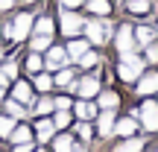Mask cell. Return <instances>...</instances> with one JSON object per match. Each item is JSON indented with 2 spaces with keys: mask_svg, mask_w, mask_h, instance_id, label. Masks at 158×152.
Returning a JSON list of instances; mask_svg holds the SVG:
<instances>
[{
  "mask_svg": "<svg viewBox=\"0 0 158 152\" xmlns=\"http://www.w3.org/2000/svg\"><path fill=\"white\" fill-rule=\"evenodd\" d=\"M141 120H143V126L147 129H158V102H152V100H147L141 105Z\"/></svg>",
  "mask_w": 158,
  "mask_h": 152,
  "instance_id": "6da1fadb",
  "label": "cell"
},
{
  "mask_svg": "<svg viewBox=\"0 0 158 152\" xmlns=\"http://www.w3.org/2000/svg\"><path fill=\"white\" fill-rule=\"evenodd\" d=\"M82 29L88 32V38L94 41V44H102V41L108 38V27H106L102 21H88V23H85Z\"/></svg>",
  "mask_w": 158,
  "mask_h": 152,
  "instance_id": "7a4b0ae2",
  "label": "cell"
},
{
  "mask_svg": "<svg viewBox=\"0 0 158 152\" xmlns=\"http://www.w3.org/2000/svg\"><path fill=\"white\" fill-rule=\"evenodd\" d=\"M82 27H85V21L79 15H73V12H64V15H62V32L64 35H76Z\"/></svg>",
  "mask_w": 158,
  "mask_h": 152,
  "instance_id": "3957f363",
  "label": "cell"
},
{
  "mask_svg": "<svg viewBox=\"0 0 158 152\" xmlns=\"http://www.w3.org/2000/svg\"><path fill=\"white\" fill-rule=\"evenodd\" d=\"M114 41H117V50H120V53L132 50V47H135V32H132V27H120Z\"/></svg>",
  "mask_w": 158,
  "mask_h": 152,
  "instance_id": "277c9868",
  "label": "cell"
},
{
  "mask_svg": "<svg viewBox=\"0 0 158 152\" xmlns=\"http://www.w3.org/2000/svg\"><path fill=\"white\" fill-rule=\"evenodd\" d=\"M29 27H32V15L15 18V23H12V38H27V35H29Z\"/></svg>",
  "mask_w": 158,
  "mask_h": 152,
  "instance_id": "5b68a950",
  "label": "cell"
},
{
  "mask_svg": "<svg viewBox=\"0 0 158 152\" xmlns=\"http://www.w3.org/2000/svg\"><path fill=\"white\" fill-rule=\"evenodd\" d=\"M73 88H76V91H79L82 97H94L97 91H100V82H97L94 76H88V79H82L79 85H73Z\"/></svg>",
  "mask_w": 158,
  "mask_h": 152,
  "instance_id": "8992f818",
  "label": "cell"
},
{
  "mask_svg": "<svg viewBox=\"0 0 158 152\" xmlns=\"http://www.w3.org/2000/svg\"><path fill=\"white\" fill-rule=\"evenodd\" d=\"M135 129H138V123H135L132 117L117 120V126H114V132H117V135H123V138H132V135H135Z\"/></svg>",
  "mask_w": 158,
  "mask_h": 152,
  "instance_id": "52a82bcc",
  "label": "cell"
},
{
  "mask_svg": "<svg viewBox=\"0 0 158 152\" xmlns=\"http://www.w3.org/2000/svg\"><path fill=\"white\" fill-rule=\"evenodd\" d=\"M152 91H158V73H149L138 82V94H152Z\"/></svg>",
  "mask_w": 158,
  "mask_h": 152,
  "instance_id": "ba28073f",
  "label": "cell"
},
{
  "mask_svg": "<svg viewBox=\"0 0 158 152\" xmlns=\"http://www.w3.org/2000/svg\"><path fill=\"white\" fill-rule=\"evenodd\" d=\"M64 59H68V50H59V47H50V53H47V64L50 68H62Z\"/></svg>",
  "mask_w": 158,
  "mask_h": 152,
  "instance_id": "9c48e42d",
  "label": "cell"
},
{
  "mask_svg": "<svg viewBox=\"0 0 158 152\" xmlns=\"http://www.w3.org/2000/svg\"><path fill=\"white\" fill-rule=\"evenodd\" d=\"M76 114L82 120H94L97 117V105H94V102H79V105H76Z\"/></svg>",
  "mask_w": 158,
  "mask_h": 152,
  "instance_id": "30bf717a",
  "label": "cell"
},
{
  "mask_svg": "<svg viewBox=\"0 0 158 152\" xmlns=\"http://www.w3.org/2000/svg\"><path fill=\"white\" fill-rule=\"evenodd\" d=\"M138 73H141V68H138V64H129V62L120 64V79H126V82H132Z\"/></svg>",
  "mask_w": 158,
  "mask_h": 152,
  "instance_id": "8fae6325",
  "label": "cell"
},
{
  "mask_svg": "<svg viewBox=\"0 0 158 152\" xmlns=\"http://www.w3.org/2000/svg\"><path fill=\"white\" fill-rule=\"evenodd\" d=\"M85 50H88L85 41H70V44H68V59H82Z\"/></svg>",
  "mask_w": 158,
  "mask_h": 152,
  "instance_id": "7c38bea8",
  "label": "cell"
},
{
  "mask_svg": "<svg viewBox=\"0 0 158 152\" xmlns=\"http://www.w3.org/2000/svg\"><path fill=\"white\" fill-rule=\"evenodd\" d=\"M111 123H114V114H111V108H106V114H100V132L102 135H111Z\"/></svg>",
  "mask_w": 158,
  "mask_h": 152,
  "instance_id": "4fadbf2b",
  "label": "cell"
},
{
  "mask_svg": "<svg viewBox=\"0 0 158 152\" xmlns=\"http://www.w3.org/2000/svg\"><path fill=\"white\" fill-rule=\"evenodd\" d=\"M143 143L141 141H135V138H129V141H123L120 146H114V152H141Z\"/></svg>",
  "mask_w": 158,
  "mask_h": 152,
  "instance_id": "5bb4252c",
  "label": "cell"
},
{
  "mask_svg": "<svg viewBox=\"0 0 158 152\" xmlns=\"http://www.w3.org/2000/svg\"><path fill=\"white\" fill-rule=\"evenodd\" d=\"M53 129H56V126H53L50 120H41V123H38V138H41V141H50V138H53Z\"/></svg>",
  "mask_w": 158,
  "mask_h": 152,
  "instance_id": "9a60e30c",
  "label": "cell"
},
{
  "mask_svg": "<svg viewBox=\"0 0 158 152\" xmlns=\"http://www.w3.org/2000/svg\"><path fill=\"white\" fill-rule=\"evenodd\" d=\"M100 102H102V108H117V102H120V97L114 94V91H106V94L100 97Z\"/></svg>",
  "mask_w": 158,
  "mask_h": 152,
  "instance_id": "2e32d148",
  "label": "cell"
},
{
  "mask_svg": "<svg viewBox=\"0 0 158 152\" xmlns=\"http://www.w3.org/2000/svg\"><path fill=\"white\" fill-rule=\"evenodd\" d=\"M56 152H73V138H70V135L56 138Z\"/></svg>",
  "mask_w": 158,
  "mask_h": 152,
  "instance_id": "e0dca14e",
  "label": "cell"
},
{
  "mask_svg": "<svg viewBox=\"0 0 158 152\" xmlns=\"http://www.w3.org/2000/svg\"><path fill=\"white\" fill-rule=\"evenodd\" d=\"M135 35H138V44H149L155 32H152V27H138V32H135Z\"/></svg>",
  "mask_w": 158,
  "mask_h": 152,
  "instance_id": "ac0fdd59",
  "label": "cell"
},
{
  "mask_svg": "<svg viewBox=\"0 0 158 152\" xmlns=\"http://www.w3.org/2000/svg\"><path fill=\"white\" fill-rule=\"evenodd\" d=\"M29 94H32V91H29V85H27V82H18V85H15V100L27 102V100H29Z\"/></svg>",
  "mask_w": 158,
  "mask_h": 152,
  "instance_id": "d6986e66",
  "label": "cell"
},
{
  "mask_svg": "<svg viewBox=\"0 0 158 152\" xmlns=\"http://www.w3.org/2000/svg\"><path fill=\"white\" fill-rule=\"evenodd\" d=\"M129 12H135V15L149 12V0H129Z\"/></svg>",
  "mask_w": 158,
  "mask_h": 152,
  "instance_id": "ffe728a7",
  "label": "cell"
},
{
  "mask_svg": "<svg viewBox=\"0 0 158 152\" xmlns=\"http://www.w3.org/2000/svg\"><path fill=\"white\" fill-rule=\"evenodd\" d=\"M108 9H111L108 0H91V12L94 15H108Z\"/></svg>",
  "mask_w": 158,
  "mask_h": 152,
  "instance_id": "44dd1931",
  "label": "cell"
},
{
  "mask_svg": "<svg viewBox=\"0 0 158 152\" xmlns=\"http://www.w3.org/2000/svg\"><path fill=\"white\" fill-rule=\"evenodd\" d=\"M35 32H38V35H50L53 32V21H50V18H41V21L35 23Z\"/></svg>",
  "mask_w": 158,
  "mask_h": 152,
  "instance_id": "7402d4cb",
  "label": "cell"
},
{
  "mask_svg": "<svg viewBox=\"0 0 158 152\" xmlns=\"http://www.w3.org/2000/svg\"><path fill=\"white\" fill-rule=\"evenodd\" d=\"M12 141H15V143L29 141V129H27V126H18V129H12Z\"/></svg>",
  "mask_w": 158,
  "mask_h": 152,
  "instance_id": "603a6c76",
  "label": "cell"
},
{
  "mask_svg": "<svg viewBox=\"0 0 158 152\" xmlns=\"http://www.w3.org/2000/svg\"><path fill=\"white\" fill-rule=\"evenodd\" d=\"M12 129H15V120L12 117H0V135H12Z\"/></svg>",
  "mask_w": 158,
  "mask_h": 152,
  "instance_id": "cb8c5ba5",
  "label": "cell"
},
{
  "mask_svg": "<svg viewBox=\"0 0 158 152\" xmlns=\"http://www.w3.org/2000/svg\"><path fill=\"white\" fill-rule=\"evenodd\" d=\"M68 123H70L68 111H64V108H59V114H56V120H53V126H56V129H64Z\"/></svg>",
  "mask_w": 158,
  "mask_h": 152,
  "instance_id": "d4e9b609",
  "label": "cell"
},
{
  "mask_svg": "<svg viewBox=\"0 0 158 152\" xmlns=\"http://www.w3.org/2000/svg\"><path fill=\"white\" fill-rule=\"evenodd\" d=\"M53 82H59V85H68V88H70V85H73V70H62V73H59L56 79H53Z\"/></svg>",
  "mask_w": 158,
  "mask_h": 152,
  "instance_id": "484cf974",
  "label": "cell"
},
{
  "mask_svg": "<svg viewBox=\"0 0 158 152\" xmlns=\"http://www.w3.org/2000/svg\"><path fill=\"white\" fill-rule=\"evenodd\" d=\"M44 47H50V35H35V41H32V50L38 53V50H44Z\"/></svg>",
  "mask_w": 158,
  "mask_h": 152,
  "instance_id": "4316f807",
  "label": "cell"
},
{
  "mask_svg": "<svg viewBox=\"0 0 158 152\" xmlns=\"http://www.w3.org/2000/svg\"><path fill=\"white\" fill-rule=\"evenodd\" d=\"M53 85V79L47 76V73H41V76H35V88H41V91H47Z\"/></svg>",
  "mask_w": 158,
  "mask_h": 152,
  "instance_id": "83f0119b",
  "label": "cell"
},
{
  "mask_svg": "<svg viewBox=\"0 0 158 152\" xmlns=\"http://www.w3.org/2000/svg\"><path fill=\"white\" fill-rule=\"evenodd\" d=\"M35 108H38V114H50V111H53L56 105H53L50 100H38V105H35Z\"/></svg>",
  "mask_w": 158,
  "mask_h": 152,
  "instance_id": "f1b7e54d",
  "label": "cell"
},
{
  "mask_svg": "<svg viewBox=\"0 0 158 152\" xmlns=\"http://www.w3.org/2000/svg\"><path fill=\"white\" fill-rule=\"evenodd\" d=\"M79 62H82L85 68H91V64H97V53H88V50H85V53H82V59H79Z\"/></svg>",
  "mask_w": 158,
  "mask_h": 152,
  "instance_id": "f546056e",
  "label": "cell"
},
{
  "mask_svg": "<svg viewBox=\"0 0 158 152\" xmlns=\"http://www.w3.org/2000/svg\"><path fill=\"white\" fill-rule=\"evenodd\" d=\"M123 62H129V64H138V68H143V62H141V59H138L132 50H126V53H123Z\"/></svg>",
  "mask_w": 158,
  "mask_h": 152,
  "instance_id": "4dcf8cb0",
  "label": "cell"
},
{
  "mask_svg": "<svg viewBox=\"0 0 158 152\" xmlns=\"http://www.w3.org/2000/svg\"><path fill=\"white\" fill-rule=\"evenodd\" d=\"M6 108H9V114H12V117H21V114H23V105H18V102H9Z\"/></svg>",
  "mask_w": 158,
  "mask_h": 152,
  "instance_id": "1f68e13d",
  "label": "cell"
},
{
  "mask_svg": "<svg viewBox=\"0 0 158 152\" xmlns=\"http://www.w3.org/2000/svg\"><path fill=\"white\" fill-rule=\"evenodd\" d=\"M27 68H29V70H41V56H29Z\"/></svg>",
  "mask_w": 158,
  "mask_h": 152,
  "instance_id": "d6a6232c",
  "label": "cell"
},
{
  "mask_svg": "<svg viewBox=\"0 0 158 152\" xmlns=\"http://www.w3.org/2000/svg\"><path fill=\"white\" fill-rule=\"evenodd\" d=\"M53 105H56V108H64V111H68V105H70V100H68V97H59V100L53 102Z\"/></svg>",
  "mask_w": 158,
  "mask_h": 152,
  "instance_id": "836d02e7",
  "label": "cell"
},
{
  "mask_svg": "<svg viewBox=\"0 0 158 152\" xmlns=\"http://www.w3.org/2000/svg\"><path fill=\"white\" fill-rule=\"evenodd\" d=\"M15 152H32V143H29V141L18 143V146H15Z\"/></svg>",
  "mask_w": 158,
  "mask_h": 152,
  "instance_id": "e575fe53",
  "label": "cell"
},
{
  "mask_svg": "<svg viewBox=\"0 0 158 152\" xmlns=\"http://www.w3.org/2000/svg\"><path fill=\"white\" fill-rule=\"evenodd\" d=\"M3 73H6V76H9V82H12V76H15V73H18V68H15V64H6V68H3Z\"/></svg>",
  "mask_w": 158,
  "mask_h": 152,
  "instance_id": "d590c367",
  "label": "cell"
},
{
  "mask_svg": "<svg viewBox=\"0 0 158 152\" xmlns=\"http://www.w3.org/2000/svg\"><path fill=\"white\" fill-rule=\"evenodd\" d=\"M79 135H82V138H91V126L88 123H79Z\"/></svg>",
  "mask_w": 158,
  "mask_h": 152,
  "instance_id": "8d00e7d4",
  "label": "cell"
},
{
  "mask_svg": "<svg viewBox=\"0 0 158 152\" xmlns=\"http://www.w3.org/2000/svg\"><path fill=\"white\" fill-rule=\"evenodd\" d=\"M147 59H149V62H158V47H149V53H147Z\"/></svg>",
  "mask_w": 158,
  "mask_h": 152,
  "instance_id": "74e56055",
  "label": "cell"
},
{
  "mask_svg": "<svg viewBox=\"0 0 158 152\" xmlns=\"http://www.w3.org/2000/svg\"><path fill=\"white\" fill-rule=\"evenodd\" d=\"M12 6V0H0V9H9Z\"/></svg>",
  "mask_w": 158,
  "mask_h": 152,
  "instance_id": "f35d334b",
  "label": "cell"
},
{
  "mask_svg": "<svg viewBox=\"0 0 158 152\" xmlns=\"http://www.w3.org/2000/svg\"><path fill=\"white\" fill-rule=\"evenodd\" d=\"M6 82H9V76H6L3 70H0V85H6Z\"/></svg>",
  "mask_w": 158,
  "mask_h": 152,
  "instance_id": "ab89813d",
  "label": "cell"
},
{
  "mask_svg": "<svg viewBox=\"0 0 158 152\" xmlns=\"http://www.w3.org/2000/svg\"><path fill=\"white\" fill-rule=\"evenodd\" d=\"M64 6H79V0H62Z\"/></svg>",
  "mask_w": 158,
  "mask_h": 152,
  "instance_id": "60d3db41",
  "label": "cell"
},
{
  "mask_svg": "<svg viewBox=\"0 0 158 152\" xmlns=\"http://www.w3.org/2000/svg\"><path fill=\"white\" fill-rule=\"evenodd\" d=\"M0 102H3V85H0Z\"/></svg>",
  "mask_w": 158,
  "mask_h": 152,
  "instance_id": "b9f144b4",
  "label": "cell"
},
{
  "mask_svg": "<svg viewBox=\"0 0 158 152\" xmlns=\"http://www.w3.org/2000/svg\"><path fill=\"white\" fill-rule=\"evenodd\" d=\"M73 152H85V149H73Z\"/></svg>",
  "mask_w": 158,
  "mask_h": 152,
  "instance_id": "7bdbcfd3",
  "label": "cell"
},
{
  "mask_svg": "<svg viewBox=\"0 0 158 152\" xmlns=\"http://www.w3.org/2000/svg\"><path fill=\"white\" fill-rule=\"evenodd\" d=\"M41 152H44V149H41Z\"/></svg>",
  "mask_w": 158,
  "mask_h": 152,
  "instance_id": "ee69618b",
  "label": "cell"
}]
</instances>
